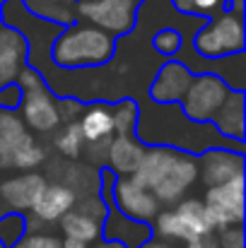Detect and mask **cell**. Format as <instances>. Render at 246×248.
<instances>
[{"mask_svg": "<svg viewBox=\"0 0 246 248\" xmlns=\"http://www.w3.org/2000/svg\"><path fill=\"white\" fill-rule=\"evenodd\" d=\"M106 150H109V140L89 142V159H92V162H101V159H106Z\"/></svg>", "mask_w": 246, "mask_h": 248, "instance_id": "cell-31", "label": "cell"}, {"mask_svg": "<svg viewBox=\"0 0 246 248\" xmlns=\"http://www.w3.org/2000/svg\"><path fill=\"white\" fill-rule=\"evenodd\" d=\"M186 248H217V236L205 234V236L191 239V241H186Z\"/></svg>", "mask_w": 246, "mask_h": 248, "instance_id": "cell-33", "label": "cell"}, {"mask_svg": "<svg viewBox=\"0 0 246 248\" xmlns=\"http://www.w3.org/2000/svg\"><path fill=\"white\" fill-rule=\"evenodd\" d=\"M0 166H2V152H0Z\"/></svg>", "mask_w": 246, "mask_h": 248, "instance_id": "cell-39", "label": "cell"}, {"mask_svg": "<svg viewBox=\"0 0 246 248\" xmlns=\"http://www.w3.org/2000/svg\"><path fill=\"white\" fill-rule=\"evenodd\" d=\"M0 248H2V246H0Z\"/></svg>", "mask_w": 246, "mask_h": 248, "instance_id": "cell-42", "label": "cell"}, {"mask_svg": "<svg viewBox=\"0 0 246 248\" xmlns=\"http://www.w3.org/2000/svg\"><path fill=\"white\" fill-rule=\"evenodd\" d=\"M82 145H84V138H82V130H80V123H78V121L68 123V125L63 128V133L56 138V147H58L66 157H70V159L80 157Z\"/></svg>", "mask_w": 246, "mask_h": 248, "instance_id": "cell-22", "label": "cell"}, {"mask_svg": "<svg viewBox=\"0 0 246 248\" xmlns=\"http://www.w3.org/2000/svg\"><path fill=\"white\" fill-rule=\"evenodd\" d=\"M230 94V87L222 82L217 75H200V78H193L191 87L186 89L181 104H183V113L191 118V121H198V123H205V121H213L215 113L220 111L222 101L227 99Z\"/></svg>", "mask_w": 246, "mask_h": 248, "instance_id": "cell-5", "label": "cell"}, {"mask_svg": "<svg viewBox=\"0 0 246 248\" xmlns=\"http://www.w3.org/2000/svg\"><path fill=\"white\" fill-rule=\"evenodd\" d=\"M196 48L200 56H210V58H220V56H230L244 48V22L242 15H232L225 12L217 19H213V24H208L198 39H196Z\"/></svg>", "mask_w": 246, "mask_h": 248, "instance_id": "cell-4", "label": "cell"}, {"mask_svg": "<svg viewBox=\"0 0 246 248\" xmlns=\"http://www.w3.org/2000/svg\"><path fill=\"white\" fill-rule=\"evenodd\" d=\"M99 248H121V246H114V244H106V246H99Z\"/></svg>", "mask_w": 246, "mask_h": 248, "instance_id": "cell-37", "label": "cell"}, {"mask_svg": "<svg viewBox=\"0 0 246 248\" xmlns=\"http://www.w3.org/2000/svg\"><path fill=\"white\" fill-rule=\"evenodd\" d=\"M198 176L208 188L222 186L232 181L234 176H244V159L242 152H227V150H210L200 157Z\"/></svg>", "mask_w": 246, "mask_h": 248, "instance_id": "cell-9", "label": "cell"}, {"mask_svg": "<svg viewBox=\"0 0 246 248\" xmlns=\"http://www.w3.org/2000/svg\"><path fill=\"white\" fill-rule=\"evenodd\" d=\"M80 130L84 142H99V140H111L114 135V121H111V108L106 106H92L80 116Z\"/></svg>", "mask_w": 246, "mask_h": 248, "instance_id": "cell-19", "label": "cell"}, {"mask_svg": "<svg viewBox=\"0 0 246 248\" xmlns=\"http://www.w3.org/2000/svg\"><path fill=\"white\" fill-rule=\"evenodd\" d=\"M140 248H171L169 244H162V241H150V244H143Z\"/></svg>", "mask_w": 246, "mask_h": 248, "instance_id": "cell-36", "label": "cell"}, {"mask_svg": "<svg viewBox=\"0 0 246 248\" xmlns=\"http://www.w3.org/2000/svg\"><path fill=\"white\" fill-rule=\"evenodd\" d=\"M193 82V75L188 68H183L181 63H166L162 70L157 73L155 84H152V99H157L160 104H174L181 101L186 89Z\"/></svg>", "mask_w": 246, "mask_h": 248, "instance_id": "cell-13", "label": "cell"}, {"mask_svg": "<svg viewBox=\"0 0 246 248\" xmlns=\"http://www.w3.org/2000/svg\"><path fill=\"white\" fill-rule=\"evenodd\" d=\"M75 10L106 34H126L135 22V5L128 0H80Z\"/></svg>", "mask_w": 246, "mask_h": 248, "instance_id": "cell-6", "label": "cell"}, {"mask_svg": "<svg viewBox=\"0 0 246 248\" xmlns=\"http://www.w3.org/2000/svg\"><path fill=\"white\" fill-rule=\"evenodd\" d=\"M205 215L213 229L237 227L244 219V176H234L222 186L208 188L205 195Z\"/></svg>", "mask_w": 246, "mask_h": 248, "instance_id": "cell-3", "label": "cell"}, {"mask_svg": "<svg viewBox=\"0 0 246 248\" xmlns=\"http://www.w3.org/2000/svg\"><path fill=\"white\" fill-rule=\"evenodd\" d=\"M111 121H114V133L116 135H131L135 123H138V106L133 101H121L111 111Z\"/></svg>", "mask_w": 246, "mask_h": 248, "instance_id": "cell-23", "label": "cell"}, {"mask_svg": "<svg viewBox=\"0 0 246 248\" xmlns=\"http://www.w3.org/2000/svg\"><path fill=\"white\" fill-rule=\"evenodd\" d=\"M46 186L41 173H22L0 183V200L12 210H32Z\"/></svg>", "mask_w": 246, "mask_h": 248, "instance_id": "cell-11", "label": "cell"}, {"mask_svg": "<svg viewBox=\"0 0 246 248\" xmlns=\"http://www.w3.org/2000/svg\"><path fill=\"white\" fill-rule=\"evenodd\" d=\"M191 7H193V12L208 15V12H215L217 7H222V0H191Z\"/></svg>", "mask_w": 246, "mask_h": 248, "instance_id": "cell-32", "label": "cell"}, {"mask_svg": "<svg viewBox=\"0 0 246 248\" xmlns=\"http://www.w3.org/2000/svg\"><path fill=\"white\" fill-rule=\"evenodd\" d=\"M61 227H63L66 239H75V241H82V244L94 241L99 236V232H101L97 219H92V217H87L82 212H73V210L61 217Z\"/></svg>", "mask_w": 246, "mask_h": 248, "instance_id": "cell-21", "label": "cell"}, {"mask_svg": "<svg viewBox=\"0 0 246 248\" xmlns=\"http://www.w3.org/2000/svg\"><path fill=\"white\" fill-rule=\"evenodd\" d=\"M213 121L217 123L222 135L242 140L244 138V94L242 92H230Z\"/></svg>", "mask_w": 246, "mask_h": 248, "instance_id": "cell-18", "label": "cell"}, {"mask_svg": "<svg viewBox=\"0 0 246 248\" xmlns=\"http://www.w3.org/2000/svg\"><path fill=\"white\" fill-rule=\"evenodd\" d=\"M0 2H2V0H0Z\"/></svg>", "mask_w": 246, "mask_h": 248, "instance_id": "cell-41", "label": "cell"}, {"mask_svg": "<svg viewBox=\"0 0 246 248\" xmlns=\"http://www.w3.org/2000/svg\"><path fill=\"white\" fill-rule=\"evenodd\" d=\"M29 7L34 12H39L41 17L46 19H53V22H70L73 19V10L66 5V2H46V0H32Z\"/></svg>", "mask_w": 246, "mask_h": 248, "instance_id": "cell-24", "label": "cell"}, {"mask_svg": "<svg viewBox=\"0 0 246 248\" xmlns=\"http://www.w3.org/2000/svg\"><path fill=\"white\" fill-rule=\"evenodd\" d=\"M174 2H176V7H179V10H183V12H193L191 0H174Z\"/></svg>", "mask_w": 246, "mask_h": 248, "instance_id": "cell-35", "label": "cell"}, {"mask_svg": "<svg viewBox=\"0 0 246 248\" xmlns=\"http://www.w3.org/2000/svg\"><path fill=\"white\" fill-rule=\"evenodd\" d=\"M109 239H118L126 246H140L148 239V227L143 222H133L128 217H123L121 212H114L109 217V227H106Z\"/></svg>", "mask_w": 246, "mask_h": 248, "instance_id": "cell-20", "label": "cell"}, {"mask_svg": "<svg viewBox=\"0 0 246 248\" xmlns=\"http://www.w3.org/2000/svg\"><path fill=\"white\" fill-rule=\"evenodd\" d=\"M217 248H244V232L239 227H227L220 229Z\"/></svg>", "mask_w": 246, "mask_h": 248, "instance_id": "cell-29", "label": "cell"}, {"mask_svg": "<svg viewBox=\"0 0 246 248\" xmlns=\"http://www.w3.org/2000/svg\"><path fill=\"white\" fill-rule=\"evenodd\" d=\"M46 2H68V0H46Z\"/></svg>", "mask_w": 246, "mask_h": 248, "instance_id": "cell-38", "label": "cell"}, {"mask_svg": "<svg viewBox=\"0 0 246 248\" xmlns=\"http://www.w3.org/2000/svg\"><path fill=\"white\" fill-rule=\"evenodd\" d=\"M27 44L19 31L15 29H0V87L10 84L24 63Z\"/></svg>", "mask_w": 246, "mask_h": 248, "instance_id": "cell-14", "label": "cell"}, {"mask_svg": "<svg viewBox=\"0 0 246 248\" xmlns=\"http://www.w3.org/2000/svg\"><path fill=\"white\" fill-rule=\"evenodd\" d=\"M179 46H181V39H179V34L171 31V29H164V31H160V34L155 36V48H157L160 53H164V56L176 53Z\"/></svg>", "mask_w": 246, "mask_h": 248, "instance_id": "cell-27", "label": "cell"}, {"mask_svg": "<svg viewBox=\"0 0 246 248\" xmlns=\"http://www.w3.org/2000/svg\"><path fill=\"white\" fill-rule=\"evenodd\" d=\"M157 234L164 239L191 241L205 234H213V224L205 215V205L200 200H183L176 210L157 212Z\"/></svg>", "mask_w": 246, "mask_h": 248, "instance_id": "cell-2", "label": "cell"}, {"mask_svg": "<svg viewBox=\"0 0 246 248\" xmlns=\"http://www.w3.org/2000/svg\"><path fill=\"white\" fill-rule=\"evenodd\" d=\"M44 150L36 145V142H32L29 147H24V150H19L17 155H12V159L7 162V166H15V169H34V166H39L44 162Z\"/></svg>", "mask_w": 246, "mask_h": 248, "instance_id": "cell-26", "label": "cell"}, {"mask_svg": "<svg viewBox=\"0 0 246 248\" xmlns=\"http://www.w3.org/2000/svg\"><path fill=\"white\" fill-rule=\"evenodd\" d=\"M174 159H176V152H174V150H169V147L145 150V155H143L140 164H138L135 173H133L131 178H133L135 183H140L143 188L152 190V188L162 181L164 173L169 171V166L174 164Z\"/></svg>", "mask_w": 246, "mask_h": 248, "instance_id": "cell-16", "label": "cell"}, {"mask_svg": "<svg viewBox=\"0 0 246 248\" xmlns=\"http://www.w3.org/2000/svg\"><path fill=\"white\" fill-rule=\"evenodd\" d=\"M198 178V164L191 157L176 155L174 164L169 166V171L162 176V181L152 188V195L157 198V202H176Z\"/></svg>", "mask_w": 246, "mask_h": 248, "instance_id": "cell-8", "label": "cell"}, {"mask_svg": "<svg viewBox=\"0 0 246 248\" xmlns=\"http://www.w3.org/2000/svg\"><path fill=\"white\" fill-rule=\"evenodd\" d=\"M143 155H145V147L133 135H116L114 140H109L106 162L116 173L133 176L140 159H143Z\"/></svg>", "mask_w": 246, "mask_h": 248, "instance_id": "cell-15", "label": "cell"}, {"mask_svg": "<svg viewBox=\"0 0 246 248\" xmlns=\"http://www.w3.org/2000/svg\"><path fill=\"white\" fill-rule=\"evenodd\" d=\"M56 108H58V118L61 121H68V123L78 121V116L82 113L80 101H73V99H63L61 104H56Z\"/></svg>", "mask_w": 246, "mask_h": 248, "instance_id": "cell-30", "label": "cell"}, {"mask_svg": "<svg viewBox=\"0 0 246 248\" xmlns=\"http://www.w3.org/2000/svg\"><path fill=\"white\" fill-rule=\"evenodd\" d=\"M61 248H87V244L75 241V239H66V241H61Z\"/></svg>", "mask_w": 246, "mask_h": 248, "instance_id": "cell-34", "label": "cell"}, {"mask_svg": "<svg viewBox=\"0 0 246 248\" xmlns=\"http://www.w3.org/2000/svg\"><path fill=\"white\" fill-rule=\"evenodd\" d=\"M22 116H24V123L29 128H34L36 133H49L61 123L56 101L46 92V87L22 94Z\"/></svg>", "mask_w": 246, "mask_h": 248, "instance_id": "cell-10", "label": "cell"}, {"mask_svg": "<svg viewBox=\"0 0 246 248\" xmlns=\"http://www.w3.org/2000/svg\"><path fill=\"white\" fill-rule=\"evenodd\" d=\"M75 200H78V193L70 186H66V183L46 186L32 207V217L36 222H56L73 210Z\"/></svg>", "mask_w": 246, "mask_h": 248, "instance_id": "cell-12", "label": "cell"}, {"mask_svg": "<svg viewBox=\"0 0 246 248\" xmlns=\"http://www.w3.org/2000/svg\"><path fill=\"white\" fill-rule=\"evenodd\" d=\"M24 234V219L17 215L0 217V246H15Z\"/></svg>", "mask_w": 246, "mask_h": 248, "instance_id": "cell-25", "label": "cell"}, {"mask_svg": "<svg viewBox=\"0 0 246 248\" xmlns=\"http://www.w3.org/2000/svg\"><path fill=\"white\" fill-rule=\"evenodd\" d=\"M15 248H61V239L51 234H29L27 239L17 241Z\"/></svg>", "mask_w": 246, "mask_h": 248, "instance_id": "cell-28", "label": "cell"}, {"mask_svg": "<svg viewBox=\"0 0 246 248\" xmlns=\"http://www.w3.org/2000/svg\"><path fill=\"white\" fill-rule=\"evenodd\" d=\"M128 2H133V5H135V2H138V0H128Z\"/></svg>", "mask_w": 246, "mask_h": 248, "instance_id": "cell-40", "label": "cell"}, {"mask_svg": "<svg viewBox=\"0 0 246 248\" xmlns=\"http://www.w3.org/2000/svg\"><path fill=\"white\" fill-rule=\"evenodd\" d=\"M114 202L123 217L133 222H143V224L155 219L160 212V202L152 195V190L143 188L131 176H121L114 183Z\"/></svg>", "mask_w": 246, "mask_h": 248, "instance_id": "cell-7", "label": "cell"}, {"mask_svg": "<svg viewBox=\"0 0 246 248\" xmlns=\"http://www.w3.org/2000/svg\"><path fill=\"white\" fill-rule=\"evenodd\" d=\"M111 56H114V36L92 24L70 27L66 34L58 36L53 46V58L63 68L101 65Z\"/></svg>", "mask_w": 246, "mask_h": 248, "instance_id": "cell-1", "label": "cell"}, {"mask_svg": "<svg viewBox=\"0 0 246 248\" xmlns=\"http://www.w3.org/2000/svg\"><path fill=\"white\" fill-rule=\"evenodd\" d=\"M34 142V138L27 133L24 121H19L12 111H0V152H2V164L12 159V155H17L19 150L29 147Z\"/></svg>", "mask_w": 246, "mask_h": 248, "instance_id": "cell-17", "label": "cell"}]
</instances>
